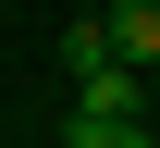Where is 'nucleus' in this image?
Returning a JSON list of instances; mask_svg holds the SVG:
<instances>
[{
  "mask_svg": "<svg viewBox=\"0 0 160 148\" xmlns=\"http://www.w3.org/2000/svg\"><path fill=\"white\" fill-rule=\"evenodd\" d=\"M62 62H74V74H99V62H123V49H111V13H74V25H62Z\"/></svg>",
  "mask_w": 160,
  "mask_h": 148,
  "instance_id": "3",
  "label": "nucleus"
},
{
  "mask_svg": "<svg viewBox=\"0 0 160 148\" xmlns=\"http://www.w3.org/2000/svg\"><path fill=\"white\" fill-rule=\"evenodd\" d=\"M74 86H86L74 111H123V124H148V74H136V62H99V74H74Z\"/></svg>",
  "mask_w": 160,
  "mask_h": 148,
  "instance_id": "1",
  "label": "nucleus"
},
{
  "mask_svg": "<svg viewBox=\"0 0 160 148\" xmlns=\"http://www.w3.org/2000/svg\"><path fill=\"white\" fill-rule=\"evenodd\" d=\"M62 148H148V124H123V111H74Z\"/></svg>",
  "mask_w": 160,
  "mask_h": 148,
  "instance_id": "4",
  "label": "nucleus"
},
{
  "mask_svg": "<svg viewBox=\"0 0 160 148\" xmlns=\"http://www.w3.org/2000/svg\"><path fill=\"white\" fill-rule=\"evenodd\" d=\"M111 49L136 74H160V0H111Z\"/></svg>",
  "mask_w": 160,
  "mask_h": 148,
  "instance_id": "2",
  "label": "nucleus"
}]
</instances>
